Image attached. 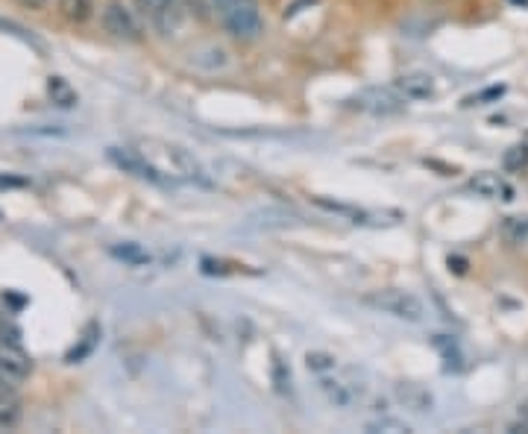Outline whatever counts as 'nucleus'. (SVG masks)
<instances>
[{
	"label": "nucleus",
	"instance_id": "1",
	"mask_svg": "<svg viewBox=\"0 0 528 434\" xmlns=\"http://www.w3.org/2000/svg\"><path fill=\"white\" fill-rule=\"evenodd\" d=\"M138 150V156L147 162V168L153 171L156 185H209L203 165L174 141H162V138H138L132 144Z\"/></svg>",
	"mask_w": 528,
	"mask_h": 434
},
{
	"label": "nucleus",
	"instance_id": "2",
	"mask_svg": "<svg viewBox=\"0 0 528 434\" xmlns=\"http://www.w3.org/2000/svg\"><path fill=\"white\" fill-rule=\"evenodd\" d=\"M220 27L235 42H256L264 33V18L259 0H215Z\"/></svg>",
	"mask_w": 528,
	"mask_h": 434
},
{
	"label": "nucleus",
	"instance_id": "3",
	"mask_svg": "<svg viewBox=\"0 0 528 434\" xmlns=\"http://www.w3.org/2000/svg\"><path fill=\"white\" fill-rule=\"evenodd\" d=\"M364 305L382 311V314H391L399 320H408V323H420L426 317V305L420 297H414L411 291H399V288H385V291H370L361 297Z\"/></svg>",
	"mask_w": 528,
	"mask_h": 434
},
{
	"label": "nucleus",
	"instance_id": "4",
	"mask_svg": "<svg viewBox=\"0 0 528 434\" xmlns=\"http://www.w3.org/2000/svg\"><path fill=\"white\" fill-rule=\"evenodd\" d=\"M132 3L135 15L162 36H171L182 24V0H132Z\"/></svg>",
	"mask_w": 528,
	"mask_h": 434
},
{
	"label": "nucleus",
	"instance_id": "5",
	"mask_svg": "<svg viewBox=\"0 0 528 434\" xmlns=\"http://www.w3.org/2000/svg\"><path fill=\"white\" fill-rule=\"evenodd\" d=\"M103 27L109 36L121 39V42H141V24L138 15L130 6H124L121 0H109L103 6Z\"/></svg>",
	"mask_w": 528,
	"mask_h": 434
},
{
	"label": "nucleus",
	"instance_id": "6",
	"mask_svg": "<svg viewBox=\"0 0 528 434\" xmlns=\"http://www.w3.org/2000/svg\"><path fill=\"white\" fill-rule=\"evenodd\" d=\"M402 103L405 100H402V94L394 86L364 88V91H358L350 100L352 109L367 112V115H394V112L402 109Z\"/></svg>",
	"mask_w": 528,
	"mask_h": 434
},
{
	"label": "nucleus",
	"instance_id": "7",
	"mask_svg": "<svg viewBox=\"0 0 528 434\" xmlns=\"http://www.w3.org/2000/svg\"><path fill=\"white\" fill-rule=\"evenodd\" d=\"M30 373H33V361L24 349L18 344H3L0 347V385L15 388V385L27 382Z\"/></svg>",
	"mask_w": 528,
	"mask_h": 434
},
{
	"label": "nucleus",
	"instance_id": "8",
	"mask_svg": "<svg viewBox=\"0 0 528 434\" xmlns=\"http://www.w3.org/2000/svg\"><path fill=\"white\" fill-rule=\"evenodd\" d=\"M317 382H320V391L326 393V399L335 408H341V411L352 408L355 399L361 396V388H355V382H352L350 376H338V367L329 370V373H323V376H317Z\"/></svg>",
	"mask_w": 528,
	"mask_h": 434
},
{
	"label": "nucleus",
	"instance_id": "9",
	"mask_svg": "<svg viewBox=\"0 0 528 434\" xmlns=\"http://www.w3.org/2000/svg\"><path fill=\"white\" fill-rule=\"evenodd\" d=\"M394 88L402 94V100H429L435 97V77L426 71H411V74H402Z\"/></svg>",
	"mask_w": 528,
	"mask_h": 434
},
{
	"label": "nucleus",
	"instance_id": "10",
	"mask_svg": "<svg viewBox=\"0 0 528 434\" xmlns=\"http://www.w3.org/2000/svg\"><path fill=\"white\" fill-rule=\"evenodd\" d=\"M470 191H476L484 200H514V188L505 182V176L482 171L470 179Z\"/></svg>",
	"mask_w": 528,
	"mask_h": 434
},
{
	"label": "nucleus",
	"instance_id": "11",
	"mask_svg": "<svg viewBox=\"0 0 528 434\" xmlns=\"http://www.w3.org/2000/svg\"><path fill=\"white\" fill-rule=\"evenodd\" d=\"M396 396L414 414H429L432 411V393L426 391V388H420V385H399Z\"/></svg>",
	"mask_w": 528,
	"mask_h": 434
},
{
	"label": "nucleus",
	"instance_id": "12",
	"mask_svg": "<svg viewBox=\"0 0 528 434\" xmlns=\"http://www.w3.org/2000/svg\"><path fill=\"white\" fill-rule=\"evenodd\" d=\"M24 420V405L15 393H3L0 396V432H12L18 429Z\"/></svg>",
	"mask_w": 528,
	"mask_h": 434
},
{
	"label": "nucleus",
	"instance_id": "13",
	"mask_svg": "<svg viewBox=\"0 0 528 434\" xmlns=\"http://www.w3.org/2000/svg\"><path fill=\"white\" fill-rule=\"evenodd\" d=\"M59 15L68 24H86L94 15V0H59Z\"/></svg>",
	"mask_w": 528,
	"mask_h": 434
},
{
	"label": "nucleus",
	"instance_id": "14",
	"mask_svg": "<svg viewBox=\"0 0 528 434\" xmlns=\"http://www.w3.org/2000/svg\"><path fill=\"white\" fill-rule=\"evenodd\" d=\"M502 165H505V171H511V174L528 171V132L517 141V144H511V147L505 150Z\"/></svg>",
	"mask_w": 528,
	"mask_h": 434
},
{
	"label": "nucleus",
	"instance_id": "15",
	"mask_svg": "<svg viewBox=\"0 0 528 434\" xmlns=\"http://www.w3.org/2000/svg\"><path fill=\"white\" fill-rule=\"evenodd\" d=\"M97 341H100V326H97V323H88L83 338H80V347L71 349V352L65 355V361H68V364H77V361L88 358V355L94 352V347H97Z\"/></svg>",
	"mask_w": 528,
	"mask_h": 434
},
{
	"label": "nucleus",
	"instance_id": "16",
	"mask_svg": "<svg viewBox=\"0 0 528 434\" xmlns=\"http://www.w3.org/2000/svg\"><path fill=\"white\" fill-rule=\"evenodd\" d=\"M47 94H50V100H53L56 106H62V109H71V106L77 103V91L68 86V80H62V77H50V80H47Z\"/></svg>",
	"mask_w": 528,
	"mask_h": 434
},
{
	"label": "nucleus",
	"instance_id": "17",
	"mask_svg": "<svg viewBox=\"0 0 528 434\" xmlns=\"http://www.w3.org/2000/svg\"><path fill=\"white\" fill-rule=\"evenodd\" d=\"M112 256L121 259L124 264H132V267L150 261V253H147L144 247H138V244H115V247H112Z\"/></svg>",
	"mask_w": 528,
	"mask_h": 434
},
{
	"label": "nucleus",
	"instance_id": "18",
	"mask_svg": "<svg viewBox=\"0 0 528 434\" xmlns=\"http://www.w3.org/2000/svg\"><path fill=\"white\" fill-rule=\"evenodd\" d=\"M306 367L314 373V376H323V373H329V370L338 367V358L329 355V352H308Z\"/></svg>",
	"mask_w": 528,
	"mask_h": 434
},
{
	"label": "nucleus",
	"instance_id": "19",
	"mask_svg": "<svg viewBox=\"0 0 528 434\" xmlns=\"http://www.w3.org/2000/svg\"><path fill=\"white\" fill-rule=\"evenodd\" d=\"M364 429L367 432H411L405 423H396V420H376V423H367Z\"/></svg>",
	"mask_w": 528,
	"mask_h": 434
},
{
	"label": "nucleus",
	"instance_id": "20",
	"mask_svg": "<svg viewBox=\"0 0 528 434\" xmlns=\"http://www.w3.org/2000/svg\"><path fill=\"white\" fill-rule=\"evenodd\" d=\"M273 370H276V388L285 393V385H291V370H285V364L279 358H276Z\"/></svg>",
	"mask_w": 528,
	"mask_h": 434
},
{
	"label": "nucleus",
	"instance_id": "21",
	"mask_svg": "<svg viewBox=\"0 0 528 434\" xmlns=\"http://www.w3.org/2000/svg\"><path fill=\"white\" fill-rule=\"evenodd\" d=\"M511 434H528V405H523L520 408V420L517 423H511V429H508Z\"/></svg>",
	"mask_w": 528,
	"mask_h": 434
},
{
	"label": "nucleus",
	"instance_id": "22",
	"mask_svg": "<svg viewBox=\"0 0 528 434\" xmlns=\"http://www.w3.org/2000/svg\"><path fill=\"white\" fill-rule=\"evenodd\" d=\"M502 91H505L502 86L490 88V91H484V94H479V97H470L467 103H482V100H490V97H502Z\"/></svg>",
	"mask_w": 528,
	"mask_h": 434
},
{
	"label": "nucleus",
	"instance_id": "23",
	"mask_svg": "<svg viewBox=\"0 0 528 434\" xmlns=\"http://www.w3.org/2000/svg\"><path fill=\"white\" fill-rule=\"evenodd\" d=\"M18 3H21V6H27V9H44L50 0H18Z\"/></svg>",
	"mask_w": 528,
	"mask_h": 434
},
{
	"label": "nucleus",
	"instance_id": "24",
	"mask_svg": "<svg viewBox=\"0 0 528 434\" xmlns=\"http://www.w3.org/2000/svg\"><path fill=\"white\" fill-rule=\"evenodd\" d=\"M429 3H446V0H429Z\"/></svg>",
	"mask_w": 528,
	"mask_h": 434
}]
</instances>
